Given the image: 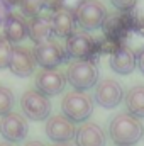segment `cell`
<instances>
[{
    "instance_id": "ac0fdd59",
    "label": "cell",
    "mask_w": 144,
    "mask_h": 146,
    "mask_svg": "<svg viewBox=\"0 0 144 146\" xmlns=\"http://www.w3.org/2000/svg\"><path fill=\"white\" fill-rule=\"evenodd\" d=\"M54 36L53 31V22H51V15H37L34 19L29 21V37L31 41H34L36 44L51 41Z\"/></svg>"
},
{
    "instance_id": "6da1fadb",
    "label": "cell",
    "mask_w": 144,
    "mask_h": 146,
    "mask_svg": "<svg viewBox=\"0 0 144 146\" xmlns=\"http://www.w3.org/2000/svg\"><path fill=\"white\" fill-rule=\"evenodd\" d=\"M108 136L117 146H134L144 136V126L132 114L119 112L108 122Z\"/></svg>"
},
{
    "instance_id": "d4e9b609",
    "label": "cell",
    "mask_w": 144,
    "mask_h": 146,
    "mask_svg": "<svg viewBox=\"0 0 144 146\" xmlns=\"http://www.w3.org/2000/svg\"><path fill=\"white\" fill-rule=\"evenodd\" d=\"M42 3H44V9H48V10L54 12V10H58V9H61V7H63L65 0H42Z\"/></svg>"
},
{
    "instance_id": "5b68a950",
    "label": "cell",
    "mask_w": 144,
    "mask_h": 146,
    "mask_svg": "<svg viewBox=\"0 0 144 146\" xmlns=\"http://www.w3.org/2000/svg\"><path fill=\"white\" fill-rule=\"evenodd\" d=\"M20 109L26 119L39 122V121L49 119L53 106H51L49 97H46L44 94L37 90H27L20 97Z\"/></svg>"
},
{
    "instance_id": "4fadbf2b",
    "label": "cell",
    "mask_w": 144,
    "mask_h": 146,
    "mask_svg": "<svg viewBox=\"0 0 144 146\" xmlns=\"http://www.w3.org/2000/svg\"><path fill=\"white\" fill-rule=\"evenodd\" d=\"M75 145L76 146H105L107 134L97 122H83L76 127L75 133Z\"/></svg>"
},
{
    "instance_id": "7c38bea8",
    "label": "cell",
    "mask_w": 144,
    "mask_h": 146,
    "mask_svg": "<svg viewBox=\"0 0 144 146\" xmlns=\"http://www.w3.org/2000/svg\"><path fill=\"white\" fill-rule=\"evenodd\" d=\"M36 60L31 49L24 48V46H14L12 49V56H10V63H9V70L14 73L15 76L20 78H27L36 72Z\"/></svg>"
},
{
    "instance_id": "ba28073f",
    "label": "cell",
    "mask_w": 144,
    "mask_h": 146,
    "mask_svg": "<svg viewBox=\"0 0 144 146\" xmlns=\"http://www.w3.org/2000/svg\"><path fill=\"white\" fill-rule=\"evenodd\" d=\"M27 134H29V124L22 114H17L12 110L10 114L0 119V136L7 143H12V145L20 143L27 138Z\"/></svg>"
},
{
    "instance_id": "3957f363",
    "label": "cell",
    "mask_w": 144,
    "mask_h": 146,
    "mask_svg": "<svg viewBox=\"0 0 144 146\" xmlns=\"http://www.w3.org/2000/svg\"><path fill=\"white\" fill-rule=\"evenodd\" d=\"M66 82L78 92H87L98 83V66L95 60H78L70 65Z\"/></svg>"
},
{
    "instance_id": "9a60e30c",
    "label": "cell",
    "mask_w": 144,
    "mask_h": 146,
    "mask_svg": "<svg viewBox=\"0 0 144 146\" xmlns=\"http://www.w3.org/2000/svg\"><path fill=\"white\" fill-rule=\"evenodd\" d=\"M129 26H131V21L126 17V12H114V14H107L102 24V29L108 41L117 42L127 34Z\"/></svg>"
},
{
    "instance_id": "e0dca14e",
    "label": "cell",
    "mask_w": 144,
    "mask_h": 146,
    "mask_svg": "<svg viewBox=\"0 0 144 146\" xmlns=\"http://www.w3.org/2000/svg\"><path fill=\"white\" fill-rule=\"evenodd\" d=\"M3 36L12 44L24 41L29 36V22L26 21V17L19 14H10V17L3 24Z\"/></svg>"
},
{
    "instance_id": "8fae6325",
    "label": "cell",
    "mask_w": 144,
    "mask_h": 146,
    "mask_svg": "<svg viewBox=\"0 0 144 146\" xmlns=\"http://www.w3.org/2000/svg\"><path fill=\"white\" fill-rule=\"evenodd\" d=\"M36 90L44 94L46 97L58 95L66 87V75L59 70H41L36 75Z\"/></svg>"
},
{
    "instance_id": "277c9868",
    "label": "cell",
    "mask_w": 144,
    "mask_h": 146,
    "mask_svg": "<svg viewBox=\"0 0 144 146\" xmlns=\"http://www.w3.org/2000/svg\"><path fill=\"white\" fill-rule=\"evenodd\" d=\"M73 14L76 26H80L81 31H95L102 27L107 17V9L98 0H81L75 7Z\"/></svg>"
},
{
    "instance_id": "f546056e",
    "label": "cell",
    "mask_w": 144,
    "mask_h": 146,
    "mask_svg": "<svg viewBox=\"0 0 144 146\" xmlns=\"http://www.w3.org/2000/svg\"><path fill=\"white\" fill-rule=\"evenodd\" d=\"M0 146H15V145H12V143H7V141H0Z\"/></svg>"
},
{
    "instance_id": "8992f818",
    "label": "cell",
    "mask_w": 144,
    "mask_h": 146,
    "mask_svg": "<svg viewBox=\"0 0 144 146\" xmlns=\"http://www.w3.org/2000/svg\"><path fill=\"white\" fill-rule=\"evenodd\" d=\"M98 51V42L87 31H75L70 37H66L65 53L71 60H93Z\"/></svg>"
},
{
    "instance_id": "cb8c5ba5",
    "label": "cell",
    "mask_w": 144,
    "mask_h": 146,
    "mask_svg": "<svg viewBox=\"0 0 144 146\" xmlns=\"http://www.w3.org/2000/svg\"><path fill=\"white\" fill-rule=\"evenodd\" d=\"M10 14H12V12H10V7H9L5 2L0 0V26L5 24V21L10 17Z\"/></svg>"
},
{
    "instance_id": "7402d4cb",
    "label": "cell",
    "mask_w": 144,
    "mask_h": 146,
    "mask_svg": "<svg viewBox=\"0 0 144 146\" xmlns=\"http://www.w3.org/2000/svg\"><path fill=\"white\" fill-rule=\"evenodd\" d=\"M12 49H14L12 42L2 34V36H0V70L9 68L10 56H12Z\"/></svg>"
},
{
    "instance_id": "603a6c76",
    "label": "cell",
    "mask_w": 144,
    "mask_h": 146,
    "mask_svg": "<svg viewBox=\"0 0 144 146\" xmlns=\"http://www.w3.org/2000/svg\"><path fill=\"white\" fill-rule=\"evenodd\" d=\"M110 3L119 10V12H131L134 7H136V3H137V0H110Z\"/></svg>"
},
{
    "instance_id": "ffe728a7",
    "label": "cell",
    "mask_w": 144,
    "mask_h": 146,
    "mask_svg": "<svg viewBox=\"0 0 144 146\" xmlns=\"http://www.w3.org/2000/svg\"><path fill=\"white\" fill-rule=\"evenodd\" d=\"M14 104H15V97L14 92L7 87L0 85V117L10 114L14 110Z\"/></svg>"
},
{
    "instance_id": "2e32d148",
    "label": "cell",
    "mask_w": 144,
    "mask_h": 146,
    "mask_svg": "<svg viewBox=\"0 0 144 146\" xmlns=\"http://www.w3.org/2000/svg\"><path fill=\"white\" fill-rule=\"evenodd\" d=\"M51 22H53L54 36L65 37V39L71 36L75 33V27H76V21H75L73 10L68 9V7H65V5L51 14Z\"/></svg>"
},
{
    "instance_id": "30bf717a",
    "label": "cell",
    "mask_w": 144,
    "mask_h": 146,
    "mask_svg": "<svg viewBox=\"0 0 144 146\" xmlns=\"http://www.w3.org/2000/svg\"><path fill=\"white\" fill-rule=\"evenodd\" d=\"M75 133H76V126L66 115L63 114L49 115L46 122V136L53 143H70L75 138Z\"/></svg>"
},
{
    "instance_id": "d6986e66",
    "label": "cell",
    "mask_w": 144,
    "mask_h": 146,
    "mask_svg": "<svg viewBox=\"0 0 144 146\" xmlns=\"http://www.w3.org/2000/svg\"><path fill=\"white\" fill-rule=\"evenodd\" d=\"M126 109L137 119H144V85H134L124 97Z\"/></svg>"
},
{
    "instance_id": "7a4b0ae2",
    "label": "cell",
    "mask_w": 144,
    "mask_h": 146,
    "mask_svg": "<svg viewBox=\"0 0 144 146\" xmlns=\"http://www.w3.org/2000/svg\"><path fill=\"white\" fill-rule=\"evenodd\" d=\"M61 112L75 124H83L93 114V97L87 92H68L61 100Z\"/></svg>"
},
{
    "instance_id": "52a82bcc",
    "label": "cell",
    "mask_w": 144,
    "mask_h": 146,
    "mask_svg": "<svg viewBox=\"0 0 144 146\" xmlns=\"http://www.w3.org/2000/svg\"><path fill=\"white\" fill-rule=\"evenodd\" d=\"M32 54H34L36 63L42 70H56L59 65H63L68 60L65 48H61V44H58L54 39L36 44Z\"/></svg>"
},
{
    "instance_id": "9c48e42d",
    "label": "cell",
    "mask_w": 144,
    "mask_h": 146,
    "mask_svg": "<svg viewBox=\"0 0 144 146\" xmlns=\"http://www.w3.org/2000/svg\"><path fill=\"white\" fill-rule=\"evenodd\" d=\"M124 97H126V94H124L122 85L117 80H114V78L100 80L95 85L93 102H97L104 109H114V107H117L124 100Z\"/></svg>"
},
{
    "instance_id": "4316f807",
    "label": "cell",
    "mask_w": 144,
    "mask_h": 146,
    "mask_svg": "<svg viewBox=\"0 0 144 146\" xmlns=\"http://www.w3.org/2000/svg\"><path fill=\"white\" fill-rule=\"evenodd\" d=\"M24 146H46L44 143H41L39 139H32V141H27Z\"/></svg>"
},
{
    "instance_id": "5bb4252c",
    "label": "cell",
    "mask_w": 144,
    "mask_h": 146,
    "mask_svg": "<svg viewBox=\"0 0 144 146\" xmlns=\"http://www.w3.org/2000/svg\"><path fill=\"white\" fill-rule=\"evenodd\" d=\"M137 66V60H136V53L124 46V44H117L112 53H110V68L119 75H129L136 70Z\"/></svg>"
},
{
    "instance_id": "484cf974",
    "label": "cell",
    "mask_w": 144,
    "mask_h": 146,
    "mask_svg": "<svg viewBox=\"0 0 144 146\" xmlns=\"http://www.w3.org/2000/svg\"><path fill=\"white\" fill-rule=\"evenodd\" d=\"M136 60H137V68H139V72L144 75V48L137 51V54H136Z\"/></svg>"
},
{
    "instance_id": "83f0119b",
    "label": "cell",
    "mask_w": 144,
    "mask_h": 146,
    "mask_svg": "<svg viewBox=\"0 0 144 146\" xmlns=\"http://www.w3.org/2000/svg\"><path fill=\"white\" fill-rule=\"evenodd\" d=\"M2 2H5L9 7H14V5H19V0H2Z\"/></svg>"
},
{
    "instance_id": "f1b7e54d",
    "label": "cell",
    "mask_w": 144,
    "mask_h": 146,
    "mask_svg": "<svg viewBox=\"0 0 144 146\" xmlns=\"http://www.w3.org/2000/svg\"><path fill=\"white\" fill-rule=\"evenodd\" d=\"M51 146H73L71 143H53Z\"/></svg>"
},
{
    "instance_id": "44dd1931",
    "label": "cell",
    "mask_w": 144,
    "mask_h": 146,
    "mask_svg": "<svg viewBox=\"0 0 144 146\" xmlns=\"http://www.w3.org/2000/svg\"><path fill=\"white\" fill-rule=\"evenodd\" d=\"M19 7H20L24 17L34 19L37 15H41V10L44 9V3H42V0H19Z\"/></svg>"
}]
</instances>
